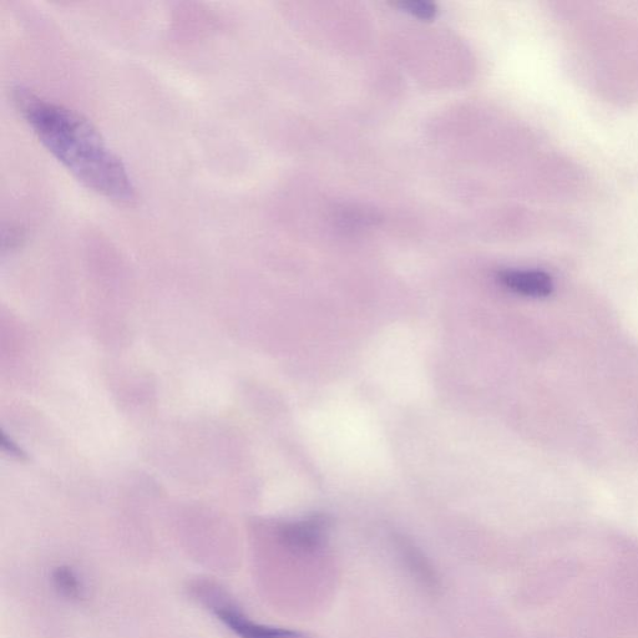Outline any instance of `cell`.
<instances>
[{"label": "cell", "instance_id": "cell-1", "mask_svg": "<svg viewBox=\"0 0 638 638\" xmlns=\"http://www.w3.org/2000/svg\"><path fill=\"white\" fill-rule=\"evenodd\" d=\"M14 103L44 148L81 184L119 204L135 201L126 167L88 120L22 88L14 91Z\"/></svg>", "mask_w": 638, "mask_h": 638}, {"label": "cell", "instance_id": "cell-2", "mask_svg": "<svg viewBox=\"0 0 638 638\" xmlns=\"http://www.w3.org/2000/svg\"><path fill=\"white\" fill-rule=\"evenodd\" d=\"M329 520L323 515H313L311 518L296 521L283 526L281 538L288 548L300 553H312L321 548L327 539Z\"/></svg>", "mask_w": 638, "mask_h": 638}, {"label": "cell", "instance_id": "cell-3", "mask_svg": "<svg viewBox=\"0 0 638 638\" xmlns=\"http://www.w3.org/2000/svg\"><path fill=\"white\" fill-rule=\"evenodd\" d=\"M212 610L217 619L240 638H306L298 631L257 624L231 606H215Z\"/></svg>", "mask_w": 638, "mask_h": 638}, {"label": "cell", "instance_id": "cell-4", "mask_svg": "<svg viewBox=\"0 0 638 638\" xmlns=\"http://www.w3.org/2000/svg\"><path fill=\"white\" fill-rule=\"evenodd\" d=\"M499 280L509 290L528 297H548L554 290L553 280L543 271H503L500 272Z\"/></svg>", "mask_w": 638, "mask_h": 638}, {"label": "cell", "instance_id": "cell-5", "mask_svg": "<svg viewBox=\"0 0 638 638\" xmlns=\"http://www.w3.org/2000/svg\"><path fill=\"white\" fill-rule=\"evenodd\" d=\"M54 584L64 596L69 599H79L81 596V584L78 576L69 567H59L54 572Z\"/></svg>", "mask_w": 638, "mask_h": 638}, {"label": "cell", "instance_id": "cell-6", "mask_svg": "<svg viewBox=\"0 0 638 638\" xmlns=\"http://www.w3.org/2000/svg\"><path fill=\"white\" fill-rule=\"evenodd\" d=\"M397 7L404 10L413 17H417L422 20H432L437 17L438 8L437 5L425 0H402V2L396 3Z\"/></svg>", "mask_w": 638, "mask_h": 638}]
</instances>
